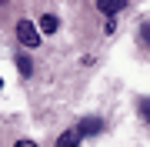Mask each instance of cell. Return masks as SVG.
<instances>
[{
    "label": "cell",
    "instance_id": "1",
    "mask_svg": "<svg viewBox=\"0 0 150 147\" xmlns=\"http://www.w3.org/2000/svg\"><path fill=\"white\" fill-rule=\"evenodd\" d=\"M17 40H20V47H37L40 44V30L33 27V20H20L17 23Z\"/></svg>",
    "mask_w": 150,
    "mask_h": 147
},
{
    "label": "cell",
    "instance_id": "6",
    "mask_svg": "<svg viewBox=\"0 0 150 147\" xmlns=\"http://www.w3.org/2000/svg\"><path fill=\"white\" fill-rule=\"evenodd\" d=\"M17 70H20L23 77H30V74H33V64H30V57H27V54H17Z\"/></svg>",
    "mask_w": 150,
    "mask_h": 147
},
{
    "label": "cell",
    "instance_id": "8",
    "mask_svg": "<svg viewBox=\"0 0 150 147\" xmlns=\"http://www.w3.org/2000/svg\"><path fill=\"white\" fill-rule=\"evenodd\" d=\"M137 37L144 40V44H150V23H140V30H137Z\"/></svg>",
    "mask_w": 150,
    "mask_h": 147
},
{
    "label": "cell",
    "instance_id": "9",
    "mask_svg": "<svg viewBox=\"0 0 150 147\" xmlns=\"http://www.w3.org/2000/svg\"><path fill=\"white\" fill-rule=\"evenodd\" d=\"M103 30H107V33H113V30H117V20H113V17H107V23H103Z\"/></svg>",
    "mask_w": 150,
    "mask_h": 147
},
{
    "label": "cell",
    "instance_id": "2",
    "mask_svg": "<svg viewBox=\"0 0 150 147\" xmlns=\"http://www.w3.org/2000/svg\"><path fill=\"white\" fill-rule=\"evenodd\" d=\"M74 131L80 134V141H83V137H93V134H100V131H103V120H100V117H83L80 124L74 127Z\"/></svg>",
    "mask_w": 150,
    "mask_h": 147
},
{
    "label": "cell",
    "instance_id": "4",
    "mask_svg": "<svg viewBox=\"0 0 150 147\" xmlns=\"http://www.w3.org/2000/svg\"><path fill=\"white\" fill-rule=\"evenodd\" d=\"M57 27H60L57 13H40V23H37V30H40V33H54Z\"/></svg>",
    "mask_w": 150,
    "mask_h": 147
},
{
    "label": "cell",
    "instance_id": "3",
    "mask_svg": "<svg viewBox=\"0 0 150 147\" xmlns=\"http://www.w3.org/2000/svg\"><path fill=\"white\" fill-rule=\"evenodd\" d=\"M93 4H97V10H100V13H120V10H127V0H93Z\"/></svg>",
    "mask_w": 150,
    "mask_h": 147
},
{
    "label": "cell",
    "instance_id": "10",
    "mask_svg": "<svg viewBox=\"0 0 150 147\" xmlns=\"http://www.w3.org/2000/svg\"><path fill=\"white\" fill-rule=\"evenodd\" d=\"M13 147H37V141H17Z\"/></svg>",
    "mask_w": 150,
    "mask_h": 147
},
{
    "label": "cell",
    "instance_id": "11",
    "mask_svg": "<svg viewBox=\"0 0 150 147\" xmlns=\"http://www.w3.org/2000/svg\"><path fill=\"white\" fill-rule=\"evenodd\" d=\"M0 87H4V80H0Z\"/></svg>",
    "mask_w": 150,
    "mask_h": 147
},
{
    "label": "cell",
    "instance_id": "7",
    "mask_svg": "<svg viewBox=\"0 0 150 147\" xmlns=\"http://www.w3.org/2000/svg\"><path fill=\"white\" fill-rule=\"evenodd\" d=\"M137 114H140L144 124H150V97H140V100H137Z\"/></svg>",
    "mask_w": 150,
    "mask_h": 147
},
{
    "label": "cell",
    "instance_id": "5",
    "mask_svg": "<svg viewBox=\"0 0 150 147\" xmlns=\"http://www.w3.org/2000/svg\"><path fill=\"white\" fill-rule=\"evenodd\" d=\"M77 144H80V134H77L74 127H70V131H64V134L57 137V147H77Z\"/></svg>",
    "mask_w": 150,
    "mask_h": 147
}]
</instances>
